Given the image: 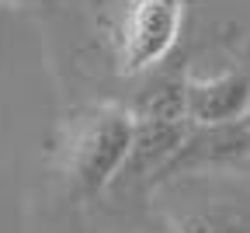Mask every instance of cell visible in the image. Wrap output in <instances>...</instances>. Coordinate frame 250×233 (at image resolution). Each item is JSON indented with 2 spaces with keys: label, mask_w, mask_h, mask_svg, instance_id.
Masks as SVG:
<instances>
[{
  "label": "cell",
  "mask_w": 250,
  "mask_h": 233,
  "mask_svg": "<svg viewBox=\"0 0 250 233\" xmlns=\"http://www.w3.org/2000/svg\"><path fill=\"white\" fill-rule=\"evenodd\" d=\"M250 157V125L240 122H219V125H195L188 129L184 143L174 150V157L153 174L149 185H167L184 174H202L208 167L243 163Z\"/></svg>",
  "instance_id": "3"
},
{
  "label": "cell",
  "mask_w": 250,
  "mask_h": 233,
  "mask_svg": "<svg viewBox=\"0 0 250 233\" xmlns=\"http://www.w3.org/2000/svg\"><path fill=\"white\" fill-rule=\"evenodd\" d=\"M250 112V73L226 70L215 77H188V122H240Z\"/></svg>",
  "instance_id": "4"
},
{
  "label": "cell",
  "mask_w": 250,
  "mask_h": 233,
  "mask_svg": "<svg viewBox=\"0 0 250 233\" xmlns=\"http://www.w3.org/2000/svg\"><path fill=\"white\" fill-rule=\"evenodd\" d=\"M28 4H42V0H28Z\"/></svg>",
  "instance_id": "9"
},
{
  "label": "cell",
  "mask_w": 250,
  "mask_h": 233,
  "mask_svg": "<svg viewBox=\"0 0 250 233\" xmlns=\"http://www.w3.org/2000/svg\"><path fill=\"white\" fill-rule=\"evenodd\" d=\"M243 163H247V167H250V157H247V160H243Z\"/></svg>",
  "instance_id": "10"
},
{
  "label": "cell",
  "mask_w": 250,
  "mask_h": 233,
  "mask_svg": "<svg viewBox=\"0 0 250 233\" xmlns=\"http://www.w3.org/2000/svg\"><path fill=\"white\" fill-rule=\"evenodd\" d=\"M177 233H250V198H208L177 216Z\"/></svg>",
  "instance_id": "7"
},
{
  "label": "cell",
  "mask_w": 250,
  "mask_h": 233,
  "mask_svg": "<svg viewBox=\"0 0 250 233\" xmlns=\"http://www.w3.org/2000/svg\"><path fill=\"white\" fill-rule=\"evenodd\" d=\"M243 122H247V125H250V112H247V118H243Z\"/></svg>",
  "instance_id": "8"
},
{
  "label": "cell",
  "mask_w": 250,
  "mask_h": 233,
  "mask_svg": "<svg viewBox=\"0 0 250 233\" xmlns=\"http://www.w3.org/2000/svg\"><path fill=\"white\" fill-rule=\"evenodd\" d=\"M188 129H191L188 118H177V122L136 118L129 153H125V163H122V171L115 174L111 185H118V181H153V174L160 171L164 163L174 157V150L184 143Z\"/></svg>",
  "instance_id": "5"
},
{
  "label": "cell",
  "mask_w": 250,
  "mask_h": 233,
  "mask_svg": "<svg viewBox=\"0 0 250 233\" xmlns=\"http://www.w3.org/2000/svg\"><path fill=\"white\" fill-rule=\"evenodd\" d=\"M136 118H188V73L184 66H160L156 73H149V80L139 87L136 101L129 108Z\"/></svg>",
  "instance_id": "6"
},
{
  "label": "cell",
  "mask_w": 250,
  "mask_h": 233,
  "mask_svg": "<svg viewBox=\"0 0 250 233\" xmlns=\"http://www.w3.org/2000/svg\"><path fill=\"white\" fill-rule=\"evenodd\" d=\"M181 31V0H132L122 18V70L143 73L164 63Z\"/></svg>",
  "instance_id": "2"
},
{
  "label": "cell",
  "mask_w": 250,
  "mask_h": 233,
  "mask_svg": "<svg viewBox=\"0 0 250 233\" xmlns=\"http://www.w3.org/2000/svg\"><path fill=\"white\" fill-rule=\"evenodd\" d=\"M170 233H177V230H170Z\"/></svg>",
  "instance_id": "11"
},
{
  "label": "cell",
  "mask_w": 250,
  "mask_h": 233,
  "mask_svg": "<svg viewBox=\"0 0 250 233\" xmlns=\"http://www.w3.org/2000/svg\"><path fill=\"white\" fill-rule=\"evenodd\" d=\"M132 125L136 115L129 108H101L83 122L70 153V181L80 198H94L111 188L129 153Z\"/></svg>",
  "instance_id": "1"
}]
</instances>
